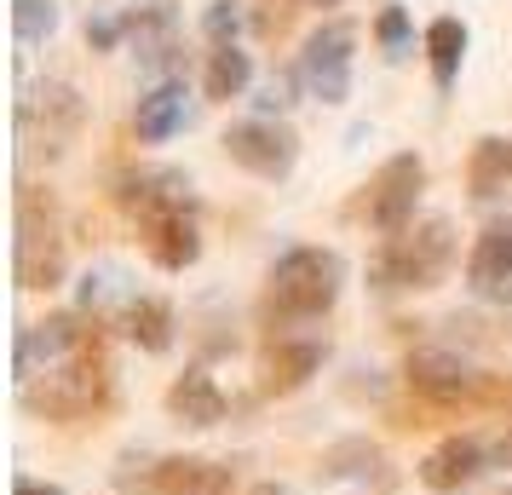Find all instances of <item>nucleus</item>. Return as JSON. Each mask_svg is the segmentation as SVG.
<instances>
[{
	"mask_svg": "<svg viewBox=\"0 0 512 495\" xmlns=\"http://www.w3.org/2000/svg\"><path fill=\"white\" fill-rule=\"evenodd\" d=\"M116 202L144 231V248L162 271H190L202 260V225H196V196L185 173L167 167H127L116 179Z\"/></svg>",
	"mask_w": 512,
	"mask_h": 495,
	"instance_id": "obj_1",
	"label": "nucleus"
},
{
	"mask_svg": "<svg viewBox=\"0 0 512 495\" xmlns=\"http://www.w3.org/2000/svg\"><path fill=\"white\" fill-rule=\"evenodd\" d=\"M346 288V260L334 248H288L277 265H271V283H265V323H317L334 311Z\"/></svg>",
	"mask_w": 512,
	"mask_h": 495,
	"instance_id": "obj_2",
	"label": "nucleus"
},
{
	"mask_svg": "<svg viewBox=\"0 0 512 495\" xmlns=\"http://www.w3.org/2000/svg\"><path fill=\"white\" fill-rule=\"evenodd\" d=\"M455 265V225L432 213L409 231H397L380 242V254L369 265V283L374 288H438Z\"/></svg>",
	"mask_w": 512,
	"mask_h": 495,
	"instance_id": "obj_3",
	"label": "nucleus"
},
{
	"mask_svg": "<svg viewBox=\"0 0 512 495\" xmlns=\"http://www.w3.org/2000/svg\"><path fill=\"white\" fill-rule=\"evenodd\" d=\"M18 398L29 415H47V421H81L110 403V369L98 346H81L75 357H64L58 369H41L35 380H18Z\"/></svg>",
	"mask_w": 512,
	"mask_h": 495,
	"instance_id": "obj_4",
	"label": "nucleus"
},
{
	"mask_svg": "<svg viewBox=\"0 0 512 495\" xmlns=\"http://www.w3.org/2000/svg\"><path fill=\"white\" fill-rule=\"evenodd\" d=\"M12 271L18 288H58L64 283V219L52 190H18V242H12Z\"/></svg>",
	"mask_w": 512,
	"mask_h": 495,
	"instance_id": "obj_5",
	"label": "nucleus"
},
{
	"mask_svg": "<svg viewBox=\"0 0 512 495\" xmlns=\"http://www.w3.org/2000/svg\"><path fill=\"white\" fill-rule=\"evenodd\" d=\"M403 380H409V392H420L426 403H443V409L449 403H489V398H501V392H512V380L489 375V369L466 363L461 352H443V346L409 352Z\"/></svg>",
	"mask_w": 512,
	"mask_h": 495,
	"instance_id": "obj_6",
	"label": "nucleus"
},
{
	"mask_svg": "<svg viewBox=\"0 0 512 495\" xmlns=\"http://www.w3.org/2000/svg\"><path fill=\"white\" fill-rule=\"evenodd\" d=\"M351 52H357V24H346V18L317 24L311 35H305L300 64H294L300 87L311 98H323V104H346V93H351Z\"/></svg>",
	"mask_w": 512,
	"mask_h": 495,
	"instance_id": "obj_7",
	"label": "nucleus"
},
{
	"mask_svg": "<svg viewBox=\"0 0 512 495\" xmlns=\"http://www.w3.org/2000/svg\"><path fill=\"white\" fill-rule=\"evenodd\" d=\"M225 156H231L242 173H254V179H288L294 162H300V139L271 116H254V121H236L225 127Z\"/></svg>",
	"mask_w": 512,
	"mask_h": 495,
	"instance_id": "obj_8",
	"label": "nucleus"
},
{
	"mask_svg": "<svg viewBox=\"0 0 512 495\" xmlns=\"http://www.w3.org/2000/svg\"><path fill=\"white\" fill-rule=\"evenodd\" d=\"M420 190H426V162H420L415 150L392 156V162L374 173V185H369V225H374L380 236L409 231V225H415Z\"/></svg>",
	"mask_w": 512,
	"mask_h": 495,
	"instance_id": "obj_9",
	"label": "nucleus"
},
{
	"mask_svg": "<svg viewBox=\"0 0 512 495\" xmlns=\"http://www.w3.org/2000/svg\"><path fill=\"white\" fill-rule=\"evenodd\" d=\"M81 121H87V104H81V93H75L70 81H47L35 98L18 104V133H24L35 150H47V156H58V150L75 139Z\"/></svg>",
	"mask_w": 512,
	"mask_h": 495,
	"instance_id": "obj_10",
	"label": "nucleus"
},
{
	"mask_svg": "<svg viewBox=\"0 0 512 495\" xmlns=\"http://www.w3.org/2000/svg\"><path fill=\"white\" fill-rule=\"evenodd\" d=\"M81 346H93V334L81 329V317H70V311L29 323V329H18V380H35L41 369H58Z\"/></svg>",
	"mask_w": 512,
	"mask_h": 495,
	"instance_id": "obj_11",
	"label": "nucleus"
},
{
	"mask_svg": "<svg viewBox=\"0 0 512 495\" xmlns=\"http://www.w3.org/2000/svg\"><path fill=\"white\" fill-rule=\"evenodd\" d=\"M466 288L495 306L512 300V219H489L478 231L472 254H466Z\"/></svg>",
	"mask_w": 512,
	"mask_h": 495,
	"instance_id": "obj_12",
	"label": "nucleus"
},
{
	"mask_svg": "<svg viewBox=\"0 0 512 495\" xmlns=\"http://www.w3.org/2000/svg\"><path fill=\"white\" fill-rule=\"evenodd\" d=\"M484 467H489V449L478 444L472 432H449L443 444L426 449V461H420V484H426L432 495H455V490H466Z\"/></svg>",
	"mask_w": 512,
	"mask_h": 495,
	"instance_id": "obj_13",
	"label": "nucleus"
},
{
	"mask_svg": "<svg viewBox=\"0 0 512 495\" xmlns=\"http://www.w3.org/2000/svg\"><path fill=\"white\" fill-rule=\"evenodd\" d=\"M167 415L185 426H219L225 421V392L208 369H185V375L167 386Z\"/></svg>",
	"mask_w": 512,
	"mask_h": 495,
	"instance_id": "obj_14",
	"label": "nucleus"
},
{
	"mask_svg": "<svg viewBox=\"0 0 512 495\" xmlns=\"http://www.w3.org/2000/svg\"><path fill=\"white\" fill-rule=\"evenodd\" d=\"M185 81H162V87H150V93L139 98V110H133V133H139V144H167L179 127H185L190 104H185Z\"/></svg>",
	"mask_w": 512,
	"mask_h": 495,
	"instance_id": "obj_15",
	"label": "nucleus"
},
{
	"mask_svg": "<svg viewBox=\"0 0 512 495\" xmlns=\"http://www.w3.org/2000/svg\"><path fill=\"white\" fill-rule=\"evenodd\" d=\"M150 495H231V467L179 455V461H162L150 472Z\"/></svg>",
	"mask_w": 512,
	"mask_h": 495,
	"instance_id": "obj_16",
	"label": "nucleus"
},
{
	"mask_svg": "<svg viewBox=\"0 0 512 495\" xmlns=\"http://www.w3.org/2000/svg\"><path fill=\"white\" fill-rule=\"evenodd\" d=\"M507 185H512V139L507 133H484L466 156V190H472V202H495Z\"/></svg>",
	"mask_w": 512,
	"mask_h": 495,
	"instance_id": "obj_17",
	"label": "nucleus"
},
{
	"mask_svg": "<svg viewBox=\"0 0 512 495\" xmlns=\"http://www.w3.org/2000/svg\"><path fill=\"white\" fill-rule=\"evenodd\" d=\"M323 369V346L317 340H288L277 334V346L265 352V392H294Z\"/></svg>",
	"mask_w": 512,
	"mask_h": 495,
	"instance_id": "obj_18",
	"label": "nucleus"
},
{
	"mask_svg": "<svg viewBox=\"0 0 512 495\" xmlns=\"http://www.w3.org/2000/svg\"><path fill=\"white\" fill-rule=\"evenodd\" d=\"M121 329H127V340L139 352H167L173 346V306L139 294V300H127V311H121Z\"/></svg>",
	"mask_w": 512,
	"mask_h": 495,
	"instance_id": "obj_19",
	"label": "nucleus"
},
{
	"mask_svg": "<svg viewBox=\"0 0 512 495\" xmlns=\"http://www.w3.org/2000/svg\"><path fill=\"white\" fill-rule=\"evenodd\" d=\"M466 24L461 18H432L426 29V64H432V81H438V93L455 87V75H461V58H466Z\"/></svg>",
	"mask_w": 512,
	"mask_h": 495,
	"instance_id": "obj_20",
	"label": "nucleus"
},
{
	"mask_svg": "<svg viewBox=\"0 0 512 495\" xmlns=\"http://www.w3.org/2000/svg\"><path fill=\"white\" fill-rule=\"evenodd\" d=\"M248 81H254V58L242 47H213L208 52V75H202V87H208V98H242L248 93Z\"/></svg>",
	"mask_w": 512,
	"mask_h": 495,
	"instance_id": "obj_21",
	"label": "nucleus"
},
{
	"mask_svg": "<svg viewBox=\"0 0 512 495\" xmlns=\"http://www.w3.org/2000/svg\"><path fill=\"white\" fill-rule=\"evenodd\" d=\"M127 35L139 41L144 64H156L162 52H173V0H150L139 18H127Z\"/></svg>",
	"mask_w": 512,
	"mask_h": 495,
	"instance_id": "obj_22",
	"label": "nucleus"
},
{
	"mask_svg": "<svg viewBox=\"0 0 512 495\" xmlns=\"http://www.w3.org/2000/svg\"><path fill=\"white\" fill-rule=\"evenodd\" d=\"M12 29H18L24 47L47 41L52 29H58V0H12Z\"/></svg>",
	"mask_w": 512,
	"mask_h": 495,
	"instance_id": "obj_23",
	"label": "nucleus"
},
{
	"mask_svg": "<svg viewBox=\"0 0 512 495\" xmlns=\"http://www.w3.org/2000/svg\"><path fill=\"white\" fill-rule=\"evenodd\" d=\"M248 24V12H242V0H213L208 12H202V35H208L213 47H242L236 35Z\"/></svg>",
	"mask_w": 512,
	"mask_h": 495,
	"instance_id": "obj_24",
	"label": "nucleus"
},
{
	"mask_svg": "<svg viewBox=\"0 0 512 495\" xmlns=\"http://www.w3.org/2000/svg\"><path fill=\"white\" fill-rule=\"evenodd\" d=\"M409 35H415V29H409V12H403V6H380V18H374V41L392 52V58H403Z\"/></svg>",
	"mask_w": 512,
	"mask_h": 495,
	"instance_id": "obj_25",
	"label": "nucleus"
},
{
	"mask_svg": "<svg viewBox=\"0 0 512 495\" xmlns=\"http://www.w3.org/2000/svg\"><path fill=\"white\" fill-rule=\"evenodd\" d=\"M121 29H127V24H110V18H93V24H87V47H93V52H116Z\"/></svg>",
	"mask_w": 512,
	"mask_h": 495,
	"instance_id": "obj_26",
	"label": "nucleus"
},
{
	"mask_svg": "<svg viewBox=\"0 0 512 495\" xmlns=\"http://www.w3.org/2000/svg\"><path fill=\"white\" fill-rule=\"evenodd\" d=\"M12 495H64V490H58V484H41V478H18Z\"/></svg>",
	"mask_w": 512,
	"mask_h": 495,
	"instance_id": "obj_27",
	"label": "nucleus"
},
{
	"mask_svg": "<svg viewBox=\"0 0 512 495\" xmlns=\"http://www.w3.org/2000/svg\"><path fill=\"white\" fill-rule=\"evenodd\" d=\"M248 495H288V490H282V484H254Z\"/></svg>",
	"mask_w": 512,
	"mask_h": 495,
	"instance_id": "obj_28",
	"label": "nucleus"
},
{
	"mask_svg": "<svg viewBox=\"0 0 512 495\" xmlns=\"http://www.w3.org/2000/svg\"><path fill=\"white\" fill-rule=\"evenodd\" d=\"M305 6H340V0H305Z\"/></svg>",
	"mask_w": 512,
	"mask_h": 495,
	"instance_id": "obj_29",
	"label": "nucleus"
},
{
	"mask_svg": "<svg viewBox=\"0 0 512 495\" xmlns=\"http://www.w3.org/2000/svg\"><path fill=\"white\" fill-rule=\"evenodd\" d=\"M501 495H512V490H501Z\"/></svg>",
	"mask_w": 512,
	"mask_h": 495,
	"instance_id": "obj_30",
	"label": "nucleus"
}]
</instances>
